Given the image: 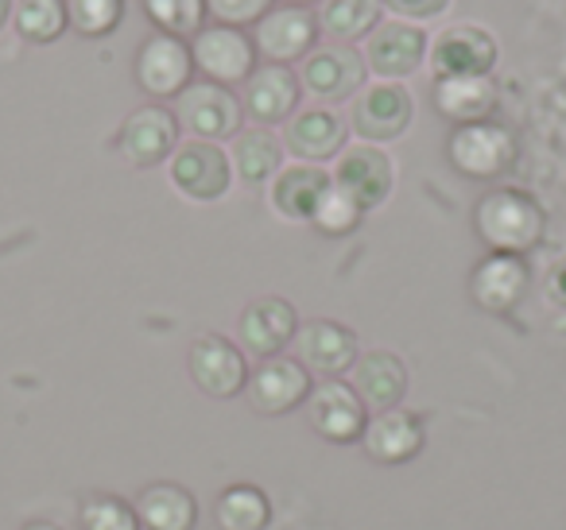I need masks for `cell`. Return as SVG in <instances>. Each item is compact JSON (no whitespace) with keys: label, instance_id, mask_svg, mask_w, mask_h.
<instances>
[{"label":"cell","instance_id":"6da1fadb","mask_svg":"<svg viewBox=\"0 0 566 530\" xmlns=\"http://www.w3.org/2000/svg\"><path fill=\"white\" fill-rule=\"evenodd\" d=\"M473 225H478L481 241H485L493 252L524 256V252L535 248L543 236V210L527 190L501 187V190H489V194L478 202Z\"/></svg>","mask_w":566,"mask_h":530},{"label":"cell","instance_id":"7a4b0ae2","mask_svg":"<svg viewBox=\"0 0 566 530\" xmlns=\"http://www.w3.org/2000/svg\"><path fill=\"white\" fill-rule=\"evenodd\" d=\"M175 102H179L175 105V117H179V125L187 128L195 140L218 144L241 132L244 105L237 102V94L229 86H218V82H190Z\"/></svg>","mask_w":566,"mask_h":530},{"label":"cell","instance_id":"3957f363","mask_svg":"<svg viewBox=\"0 0 566 530\" xmlns=\"http://www.w3.org/2000/svg\"><path fill=\"white\" fill-rule=\"evenodd\" d=\"M416 120V97L408 94V86L400 82H373L357 94L349 125L361 140L369 144H388L400 140Z\"/></svg>","mask_w":566,"mask_h":530},{"label":"cell","instance_id":"277c9868","mask_svg":"<svg viewBox=\"0 0 566 530\" xmlns=\"http://www.w3.org/2000/svg\"><path fill=\"white\" fill-rule=\"evenodd\" d=\"M365 74H369V66H365L357 47H349V43H323V47H315L303 59L300 86L315 102H346V97L361 94Z\"/></svg>","mask_w":566,"mask_h":530},{"label":"cell","instance_id":"5b68a950","mask_svg":"<svg viewBox=\"0 0 566 530\" xmlns=\"http://www.w3.org/2000/svg\"><path fill=\"white\" fill-rule=\"evenodd\" d=\"M190 55H195V71H202L218 86L249 82L252 71H256V43L241 28L229 24H206L190 40Z\"/></svg>","mask_w":566,"mask_h":530},{"label":"cell","instance_id":"8992f818","mask_svg":"<svg viewBox=\"0 0 566 530\" xmlns=\"http://www.w3.org/2000/svg\"><path fill=\"white\" fill-rule=\"evenodd\" d=\"M171 187L179 190L190 202H218L229 194V182H233V163L218 144L206 140H187L175 148L171 156Z\"/></svg>","mask_w":566,"mask_h":530},{"label":"cell","instance_id":"52a82bcc","mask_svg":"<svg viewBox=\"0 0 566 530\" xmlns=\"http://www.w3.org/2000/svg\"><path fill=\"white\" fill-rule=\"evenodd\" d=\"M190 380L213 399H233L249 388V360L244 349L221 333H202L190 341Z\"/></svg>","mask_w":566,"mask_h":530},{"label":"cell","instance_id":"ba28073f","mask_svg":"<svg viewBox=\"0 0 566 530\" xmlns=\"http://www.w3.org/2000/svg\"><path fill=\"white\" fill-rule=\"evenodd\" d=\"M431 40L419 24H408V20H385L377 24V32L365 40V66H369L377 78L385 82H400L411 78V74L423 66V59L431 55Z\"/></svg>","mask_w":566,"mask_h":530},{"label":"cell","instance_id":"9c48e42d","mask_svg":"<svg viewBox=\"0 0 566 530\" xmlns=\"http://www.w3.org/2000/svg\"><path fill=\"white\" fill-rule=\"evenodd\" d=\"M190 74H195V55H190L187 40H175V35H148L140 43V55H136V82L148 97L164 102V97H179L190 86Z\"/></svg>","mask_w":566,"mask_h":530},{"label":"cell","instance_id":"30bf717a","mask_svg":"<svg viewBox=\"0 0 566 530\" xmlns=\"http://www.w3.org/2000/svg\"><path fill=\"white\" fill-rule=\"evenodd\" d=\"M512 159H516V140L509 128L493 125V120L462 125L450 136V163L470 179H496L509 171Z\"/></svg>","mask_w":566,"mask_h":530},{"label":"cell","instance_id":"8fae6325","mask_svg":"<svg viewBox=\"0 0 566 530\" xmlns=\"http://www.w3.org/2000/svg\"><path fill=\"white\" fill-rule=\"evenodd\" d=\"M300 333V314L287 298H252L241 310V321H237V337H241V349H249L252 357H280L287 344Z\"/></svg>","mask_w":566,"mask_h":530},{"label":"cell","instance_id":"7c38bea8","mask_svg":"<svg viewBox=\"0 0 566 530\" xmlns=\"http://www.w3.org/2000/svg\"><path fill=\"white\" fill-rule=\"evenodd\" d=\"M120 156L133 167H156L164 159L175 156L179 148V117L164 105H140L136 113H128V120L120 125L117 140Z\"/></svg>","mask_w":566,"mask_h":530},{"label":"cell","instance_id":"4fadbf2b","mask_svg":"<svg viewBox=\"0 0 566 530\" xmlns=\"http://www.w3.org/2000/svg\"><path fill=\"white\" fill-rule=\"evenodd\" d=\"M318 40V20L315 12L295 9V4H283V9H272L264 20H256V32H252V43H256V55H264L268 63H295V59H307L315 51Z\"/></svg>","mask_w":566,"mask_h":530},{"label":"cell","instance_id":"5bb4252c","mask_svg":"<svg viewBox=\"0 0 566 530\" xmlns=\"http://www.w3.org/2000/svg\"><path fill=\"white\" fill-rule=\"evenodd\" d=\"M431 66L439 78H489L496 66V40L478 24H458L434 40Z\"/></svg>","mask_w":566,"mask_h":530},{"label":"cell","instance_id":"9a60e30c","mask_svg":"<svg viewBox=\"0 0 566 530\" xmlns=\"http://www.w3.org/2000/svg\"><path fill=\"white\" fill-rule=\"evenodd\" d=\"M334 187L346 190L361 210H377L388 202L396 187V167L388 159V151H380L377 144H361V148H349L338 159V171H334Z\"/></svg>","mask_w":566,"mask_h":530},{"label":"cell","instance_id":"2e32d148","mask_svg":"<svg viewBox=\"0 0 566 530\" xmlns=\"http://www.w3.org/2000/svg\"><path fill=\"white\" fill-rule=\"evenodd\" d=\"M295 344H300V364L315 375H326V380L346 375L357 364V333L349 326H342V321H307L295 333Z\"/></svg>","mask_w":566,"mask_h":530},{"label":"cell","instance_id":"e0dca14e","mask_svg":"<svg viewBox=\"0 0 566 530\" xmlns=\"http://www.w3.org/2000/svg\"><path fill=\"white\" fill-rule=\"evenodd\" d=\"M249 403L260 414H287L311 399V372L292 357H272L249 375Z\"/></svg>","mask_w":566,"mask_h":530},{"label":"cell","instance_id":"ac0fdd59","mask_svg":"<svg viewBox=\"0 0 566 530\" xmlns=\"http://www.w3.org/2000/svg\"><path fill=\"white\" fill-rule=\"evenodd\" d=\"M300 74L283 63H264L244 82V113L256 125H283L295 117L300 105Z\"/></svg>","mask_w":566,"mask_h":530},{"label":"cell","instance_id":"d6986e66","mask_svg":"<svg viewBox=\"0 0 566 530\" xmlns=\"http://www.w3.org/2000/svg\"><path fill=\"white\" fill-rule=\"evenodd\" d=\"M283 148L300 156L303 163H323V159L342 156V148H346V120L331 105H311V109L295 113L287 120Z\"/></svg>","mask_w":566,"mask_h":530},{"label":"cell","instance_id":"ffe728a7","mask_svg":"<svg viewBox=\"0 0 566 530\" xmlns=\"http://www.w3.org/2000/svg\"><path fill=\"white\" fill-rule=\"evenodd\" d=\"M311 426H315V434H323L326 442H361L365 426H369V418H365V403L357 399V391L349 388V383H323V388L311 391Z\"/></svg>","mask_w":566,"mask_h":530},{"label":"cell","instance_id":"44dd1931","mask_svg":"<svg viewBox=\"0 0 566 530\" xmlns=\"http://www.w3.org/2000/svg\"><path fill=\"white\" fill-rule=\"evenodd\" d=\"M334 174H326L318 163H295L283 167L272 182V210L287 221H300V225H311L323 205V198L331 194Z\"/></svg>","mask_w":566,"mask_h":530},{"label":"cell","instance_id":"7402d4cb","mask_svg":"<svg viewBox=\"0 0 566 530\" xmlns=\"http://www.w3.org/2000/svg\"><path fill=\"white\" fill-rule=\"evenodd\" d=\"M408 364H403L396 352L377 349V352H365L357 357L354 364V391L369 411H396L408 395Z\"/></svg>","mask_w":566,"mask_h":530},{"label":"cell","instance_id":"603a6c76","mask_svg":"<svg viewBox=\"0 0 566 530\" xmlns=\"http://www.w3.org/2000/svg\"><path fill=\"white\" fill-rule=\"evenodd\" d=\"M527 290V267L520 256H504L493 252L478 264V272L470 275V295L481 310L489 314H509L512 306L524 298Z\"/></svg>","mask_w":566,"mask_h":530},{"label":"cell","instance_id":"cb8c5ba5","mask_svg":"<svg viewBox=\"0 0 566 530\" xmlns=\"http://www.w3.org/2000/svg\"><path fill=\"white\" fill-rule=\"evenodd\" d=\"M365 453L380 465H403L423 449V422L408 411H385L365 426Z\"/></svg>","mask_w":566,"mask_h":530},{"label":"cell","instance_id":"d4e9b609","mask_svg":"<svg viewBox=\"0 0 566 530\" xmlns=\"http://www.w3.org/2000/svg\"><path fill=\"white\" fill-rule=\"evenodd\" d=\"M136 519L148 530H190L198 519V499L182 484H148L136 499Z\"/></svg>","mask_w":566,"mask_h":530},{"label":"cell","instance_id":"484cf974","mask_svg":"<svg viewBox=\"0 0 566 530\" xmlns=\"http://www.w3.org/2000/svg\"><path fill=\"white\" fill-rule=\"evenodd\" d=\"M434 109L447 120L478 125L496 109V86L493 78H439L434 82Z\"/></svg>","mask_w":566,"mask_h":530},{"label":"cell","instance_id":"4316f807","mask_svg":"<svg viewBox=\"0 0 566 530\" xmlns=\"http://www.w3.org/2000/svg\"><path fill=\"white\" fill-rule=\"evenodd\" d=\"M315 20L331 43L369 40L377 24H385V0H323Z\"/></svg>","mask_w":566,"mask_h":530},{"label":"cell","instance_id":"83f0119b","mask_svg":"<svg viewBox=\"0 0 566 530\" xmlns=\"http://www.w3.org/2000/svg\"><path fill=\"white\" fill-rule=\"evenodd\" d=\"M233 174L249 187H260V182L275 179L283 171V140L268 128H249V132L233 136Z\"/></svg>","mask_w":566,"mask_h":530},{"label":"cell","instance_id":"f1b7e54d","mask_svg":"<svg viewBox=\"0 0 566 530\" xmlns=\"http://www.w3.org/2000/svg\"><path fill=\"white\" fill-rule=\"evenodd\" d=\"M268 519H272V504L252 484H233L218 496L221 530H264Z\"/></svg>","mask_w":566,"mask_h":530},{"label":"cell","instance_id":"f546056e","mask_svg":"<svg viewBox=\"0 0 566 530\" xmlns=\"http://www.w3.org/2000/svg\"><path fill=\"white\" fill-rule=\"evenodd\" d=\"M12 24L28 43H55L71 28L66 0H17Z\"/></svg>","mask_w":566,"mask_h":530},{"label":"cell","instance_id":"4dcf8cb0","mask_svg":"<svg viewBox=\"0 0 566 530\" xmlns=\"http://www.w3.org/2000/svg\"><path fill=\"white\" fill-rule=\"evenodd\" d=\"M144 12L156 24V32L175 40H195L206 28V0H144Z\"/></svg>","mask_w":566,"mask_h":530},{"label":"cell","instance_id":"1f68e13d","mask_svg":"<svg viewBox=\"0 0 566 530\" xmlns=\"http://www.w3.org/2000/svg\"><path fill=\"white\" fill-rule=\"evenodd\" d=\"M71 28L86 40H105L125 20V0H66Z\"/></svg>","mask_w":566,"mask_h":530},{"label":"cell","instance_id":"d6a6232c","mask_svg":"<svg viewBox=\"0 0 566 530\" xmlns=\"http://www.w3.org/2000/svg\"><path fill=\"white\" fill-rule=\"evenodd\" d=\"M140 519L117 496H90L82 504V530H136Z\"/></svg>","mask_w":566,"mask_h":530},{"label":"cell","instance_id":"836d02e7","mask_svg":"<svg viewBox=\"0 0 566 530\" xmlns=\"http://www.w3.org/2000/svg\"><path fill=\"white\" fill-rule=\"evenodd\" d=\"M361 213L365 210L346 194V190L331 187V194L323 198V205H318V213H315V221H311V225H315L318 233H326V236H346V233H354V229H357Z\"/></svg>","mask_w":566,"mask_h":530},{"label":"cell","instance_id":"e575fe53","mask_svg":"<svg viewBox=\"0 0 566 530\" xmlns=\"http://www.w3.org/2000/svg\"><path fill=\"white\" fill-rule=\"evenodd\" d=\"M206 12H210L218 24L241 28V24H256L272 12V0H206Z\"/></svg>","mask_w":566,"mask_h":530},{"label":"cell","instance_id":"d590c367","mask_svg":"<svg viewBox=\"0 0 566 530\" xmlns=\"http://www.w3.org/2000/svg\"><path fill=\"white\" fill-rule=\"evenodd\" d=\"M385 9L403 20H434L450 9V0H385Z\"/></svg>","mask_w":566,"mask_h":530},{"label":"cell","instance_id":"8d00e7d4","mask_svg":"<svg viewBox=\"0 0 566 530\" xmlns=\"http://www.w3.org/2000/svg\"><path fill=\"white\" fill-rule=\"evenodd\" d=\"M547 295L555 298L558 306H566V259H558L547 275Z\"/></svg>","mask_w":566,"mask_h":530},{"label":"cell","instance_id":"74e56055","mask_svg":"<svg viewBox=\"0 0 566 530\" xmlns=\"http://www.w3.org/2000/svg\"><path fill=\"white\" fill-rule=\"evenodd\" d=\"M12 9H17L12 0H0V32H4V24L12 20Z\"/></svg>","mask_w":566,"mask_h":530},{"label":"cell","instance_id":"f35d334b","mask_svg":"<svg viewBox=\"0 0 566 530\" xmlns=\"http://www.w3.org/2000/svg\"><path fill=\"white\" fill-rule=\"evenodd\" d=\"M24 530H59V527H51V522H32V527H24Z\"/></svg>","mask_w":566,"mask_h":530},{"label":"cell","instance_id":"ab89813d","mask_svg":"<svg viewBox=\"0 0 566 530\" xmlns=\"http://www.w3.org/2000/svg\"><path fill=\"white\" fill-rule=\"evenodd\" d=\"M283 4H295V9H307V4H315V0H283Z\"/></svg>","mask_w":566,"mask_h":530}]
</instances>
